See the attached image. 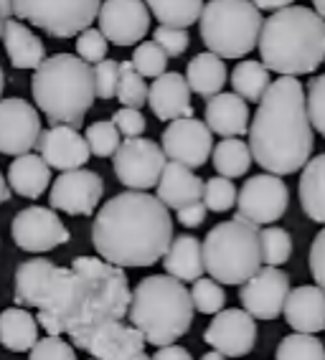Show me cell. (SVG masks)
<instances>
[{"mask_svg": "<svg viewBox=\"0 0 325 360\" xmlns=\"http://www.w3.org/2000/svg\"><path fill=\"white\" fill-rule=\"evenodd\" d=\"M104 195V180L94 170H64L51 186V208L69 216H91Z\"/></svg>", "mask_w": 325, "mask_h": 360, "instance_id": "cell-16", "label": "cell"}, {"mask_svg": "<svg viewBox=\"0 0 325 360\" xmlns=\"http://www.w3.org/2000/svg\"><path fill=\"white\" fill-rule=\"evenodd\" d=\"M28 360H77L72 342H66L61 335H49L44 340H36L28 350Z\"/></svg>", "mask_w": 325, "mask_h": 360, "instance_id": "cell-42", "label": "cell"}, {"mask_svg": "<svg viewBox=\"0 0 325 360\" xmlns=\"http://www.w3.org/2000/svg\"><path fill=\"white\" fill-rule=\"evenodd\" d=\"M236 216L254 226L274 224L285 216L290 206V191L280 175L260 173L244 180L241 191H236Z\"/></svg>", "mask_w": 325, "mask_h": 360, "instance_id": "cell-10", "label": "cell"}, {"mask_svg": "<svg viewBox=\"0 0 325 360\" xmlns=\"http://www.w3.org/2000/svg\"><path fill=\"white\" fill-rule=\"evenodd\" d=\"M214 167L222 178H244L252 167V153L249 145L239 137H224L214 150Z\"/></svg>", "mask_w": 325, "mask_h": 360, "instance_id": "cell-31", "label": "cell"}, {"mask_svg": "<svg viewBox=\"0 0 325 360\" xmlns=\"http://www.w3.org/2000/svg\"><path fill=\"white\" fill-rule=\"evenodd\" d=\"M41 117L31 102L20 97L0 99V153L26 155L39 142Z\"/></svg>", "mask_w": 325, "mask_h": 360, "instance_id": "cell-18", "label": "cell"}, {"mask_svg": "<svg viewBox=\"0 0 325 360\" xmlns=\"http://www.w3.org/2000/svg\"><path fill=\"white\" fill-rule=\"evenodd\" d=\"M310 274L315 279V287L325 292V226L315 233L310 244Z\"/></svg>", "mask_w": 325, "mask_h": 360, "instance_id": "cell-47", "label": "cell"}, {"mask_svg": "<svg viewBox=\"0 0 325 360\" xmlns=\"http://www.w3.org/2000/svg\"><path fill=\"white\" fill-rule=\"evenodd\" d=\"M112 122H115L120 135H125V137H143L145 127H148L143 112L132 110V107H122V110L115 112V115H112Z\"/></svg>", "mask_w": 325, "mask_h": 360, "instance_id": "cell-46", "label": "cell"}, {"mask_svg": "<svg viewBox=\"0 0 325 360\" xmlns=\"http://www.w3.org/2000/svg\"><path fill=\"white\" fill-rule=\"evenodd\" d=\"M260 246L262 262H267V266H280L293 257V236L280 226H267L265 231H260Z\"/></svg>", "mask_w": 325, "mask_h": 360, "instance_id": "cell-36", "label": "cell"}, {"mask_svg": "<svg viewBox=\"0 0 325 360\" xmlns=\"http://www.w3.org/2000/svg\"><path fill=\"white\" fill-rule=\"evenodd\" d=\"M198 20L203 44L219 58H241L257 49L262 13L252 0H208Z\"/></svg>", "mask_w": 325, "mask_h": 360, "instance_id": "cell-8", "label": "cell"}, {"mask_svg": "<svg viewBox=\"0 0 325 360\" xmlns=\"http://www.w3.org/2000/svg\"><path fill=\"white\" fill-rule=\"evenodd\" d=\"M249 122L252 162L272 175H293L305 167L315 148V132L305 110V86L295 77H280L267 86Z\"/></svg>", "mask_w": 325, "mask_h": 360, "instance_id": "cell-3", "label": "cell"}, {"mask_svg": "<svg viewBox=\"0 0 325 360\" xmlns=\"http://www.w3.org/2000/svg\"><path fill=\"white\" fill-rule=\"evenodd\" d=\"M130 64L135 66V71L143 79H158L160 74H165L168 53L162 51L155 41H140V44L135 46V53H132Z\"/></svg>", "mask_w": 325, "mask_h": 360, "instance_id": "cell-37", "label": "cell"}, {"mask_svg": "<svg viewBox=\"0 0 325 360\" xmlns=\"http://www.w3.org/2000/svg\"><path fill=\"white\" fill-rule=\"evenodd\" d=\"M173 241V219L155 195L125 191L99 208L91 244L99 259L115 266H153Z\"/></svg>", "mask_w": 325, "mask_h": 360, "instance_id": "cell-2", "label": "cell"}, {"mask_svg": "<svg viewBox=\"0 0 325 360\" xmlns=\"http://www.w3.org/2000/svg\"><path fill=\"white\" fill-rule=\"evenodd\" d=\"M305 110H307V120H310L312 132H320V135L325 137V74L312 77L310 82H307Z\"/></svg>", "mask_w": 325, "mask_h": 360, "instance_id": "cell-41", "label": "cell"}, {"mask_svg": "<svg viewBox=\"0 0 325 360\" xmlns=\"http://www.w3.org/2000/svg\"><path fill=\"white\" fill-rule=\"evenodd\" d=\"M0 15L6 20L13 15V3H11V0H0Z\"/></svg>", "mask_w": 325, "mask_h": 360, "instance_id": "cell-52", "label": "cell"}, {"mask_svg": "<svg viewBox=\"0 0 325 360\" xmlns=\"http://www.w3.org/2000/svg\"><path fill=\"white\" fill-rule=\"evenodd\" d=\"M262 64L280 77L312 74L325 61V20L302 6H287L262 23Z\"/></svg>", "mask_w": 325, "mask_h": 360, "instance_id": "cell-4", "label": "cell"}, {"mask_svg": "<svg viewBox=\"0 0 325 360\" xmlns=\"http://www.w3.org/2000/svg\"><path fill=\"white\" fill-rule=\"evenodd\" d=\"M3 23H6V18H3V15H0V36H3Z\"/></svg>", "mask_w": 325, "mask_h": 360, "instance_id": "cell-56", "label": "cell"}, {"mask_svg": "<svg viewBox=\"0 0 325 360\" xmlns=\"http://www.w3.org/2000/svg\"><path fill=\"white\" fill-rule=\"evenodd\" d=\"M153 18H158L160 26L186 28L193 26L201 18L203 0H145Z\"/></svg>", "mask_w": 325, "mask_h": 360, "instance_id": "cell-32", "label": "cell"}, {"mask_svg": "<svg viewBox=\"0 0 325 360\" xmlns=\"http://www.w3.org/2000/svg\"><path fill=\"white\" fill-rule=\"evenodd\" d=\"M153 41H155L168 56H181L191 44L189 33L183 31V28H170V26H158L155 33H153Z\"/></svg>", "mask_w": 325, "mask_h": 360, "instance_id": "cell-45", "label": "cell"}, {"mask_svg": "<svg viewBox=\"0 0 325 360\" xmlns=\"http://www.w3.org/2000/svg\"><path fill=\"white\" fill-rule=\"evenodd\" d=\"M36 145H39L41 160L49 167L61 170V173L84 167L91 155L89 145L79 135V129L69 127V124H51L49 129H41Z\"/></svg>", "mask_w": 325, "mask_h": 360, "instance_id": "cell-20", "label": "cell"}, {"mask_svg": "<svg viewBox=\"0 0 325 360\" xmlns=\"http://www.w3.org/2000/svg\"><path fill=\"white\" fill-rule=\"evenodd\" d=\"M162 155L173 162H181L186 167H201L211 158L214 150V132L196 117H178L170 120L168 127L162 129Z\"/></svg>", "mask_w": 325, "mask_h": 360, "instance_id": "cell-13", "label": "cell"}, {"mask_svg": "<svg viewBox=\"0 0 325 360\" xmlns=\"http://www.w3.org/2000/svg\"><path fill=\"white\" fill-rule=\"evenodd\" d=\"M203 342L211 345L224 358H241L254 350L257 322L244 309H222L203 333Z\"/></svg>", "mask_w": 325, "mask_h": 360, "instance_id": "cell-19", "label": "cell"}, {"mask_svg": "<svg viewBox=\"0 0 325 360\" xmlns=\"http://www.w3.org/2000/svg\"><path fill=\"white\" fill-rule=\"evenodd\" d=\"M107 46H110V41L104 39L102 31L89 26L79 33L77 56L82 58V61H87V64H99L102 58H107Z\"/></svg>", "mask_w": 325, "mask_h": 360, "instance_id": "cell-43", "label": "cell"}, {"mask_svg": "<svg viewBox=\"0 0 325 360\" xmlns=\"http://www.w3.org/2000/svg\"><path fill=\"white\" fill-rule=\"evenodd\" d=\"M39 340V322L26 307H8L0 312V345L11 353H26Z\"/></svg>", "mask_w": 325, "mask_h": 360, "instance_id": "cell-30", "label": "cell"}, {"mask_svg": "<svg viewBox=\"0 0 325 360\" xmlns=\"http://www.w3.org/2000/svg\"><path fill=\"white\" fill-rule=\"evenodd\" d=\"M193 302L186 284L170 274L145 277L130 295L127 317L150 345H173L191 330Z\"/></svg>", "mask_w": 325, "mask_h": 360, "instance_id": "cell-6", "label": "cell"}, {"mask_svg": "<svg viewBox=\"0 0 325 360\" xmlns=\"http://www.w3.org/2000/svg\"><path fill=\"white\" fill-rule=\"evenodd\" d=\"M130 295L122 266L99 257H77L69 269L49 259H28L13 277V302L39 309L41 328L49 335H69V340L102 322L125 320Z\"/></svg>", "mask_w": 325, "mask_h": 360, "instance_id": "cell-1", "label": "cell"}, {"mask_svg": "<svg viewBox=\"0 0 325 360\" xmlns=\"http://www.w3.org/2000/svg\"><path fill=\"white\" fill-rule=\"evenodd\" d=\"M84 140H87V145H89V153L97 155V158H112L115 150L120 148V142H122L112 120L91 122L89 127H87Z\"/></svg>", "mask_w": 325, "mask_h": 360, "instance_id": "cell-38", "label": "cell"}, {"mask_svg": "<svg viewBox=\"0 0 325 360\" xmlns=\"http://www.w3.org/2000/svg\"><path fill=\"white\" fill-rule=\"evenodd\" d=\"M89 360H94V358H89Z\"/></svg>", "mask_w": 325, "mask_h": 360, "instance_id": "cell-57", "label": "cell"}, {"mask_svg": "<svg viewBox=\"0 0 325 360\" xmlns=\"http://www.w3.org/2000/svg\"><path fill=\"white\" fill-rule=\"evenodd\" d=\"M91 77H94V94H97L99 99H115L117 79H120V64L117 61H112V58H102L99 64H94Z\"/></svg>", "mask_w": 325, "mask_h": 360, "instance_id": "cell-44", "label": "cell"}, {"mask_svg": "<svg viewBox=\"0 0 325 360\" xmlns=\"http://www.w3.org/2000/svg\"><path fill=\"white\" fill-rule=\"evenodd\" d=\"M229 82V71L224 58H219L216 53L203 51L196 53L189 61V69H186V84L189 89L196 91L198 97H214L224 89V84Z\"/></svg>", "mask_w": 325, "mask_h": 360, "instance_id": "cell-28", "label": "cell"}, {"mask_svg": "<svg viewBox=\"0 0 325 360\" xmlns=\"http://www.w3.org/2000/svg\"><path fill=\"white\" fill-rule=\"evenodd\" d=\"M191 302H193V309H198L203 315H216V312H222L224 304H227V295H224V287L219 282L201 277L193 282Z\"/></svg>", "mask_w": 325, "mask_h": 360, "instance_id": "cell-40", "label": "cell"}, {"mask_svg": "<svg viewBox=\"0 0 325 360\" xmlns=\"http://www.w3.org/2000/svg\"><path fill=\"white\" fill-rule=\"evenodd\" d=\"M165 162H168V158L162 155L160 145L145 140V137H127L120 142V148L112 155L115 175L130 191L155 188Z\"/></svg>", "mask_w": 325, "mask_h": 360, "instance_id": "cell-11", "label": "cell"}, {"mask_svg": "<svg viewBox=\"0 0 325 360\" xmlns=\"http://www.w3.org/2000/svg\"><path fill=\"white\" fill-rule=\"evenodd\" d=\"M206 127L222 137H241L249 129V104L234 91H219L208 97Z\"/></svg>", "mask_w": 325, "mask_h": 360, "instance_id": "cell-24", "label": "cell"}, {"mask_svg": "<svg viewBox=\"0 0 325 360\" xmlns=\"http://www.w3.org/2000/svg\"><path fill=\"white\" fill-rule=\"evenodd\" d=\"M201 360H227L222 353H216V350H211V353H206V355H201Z\"/></svg>", "mask_w": 325, "mask_h": 360, "instance_id": "cell-54", "label": "cell"}, {"mask_svg": "<svg viewBox=\"0 0 325 360\" xmlns=\"http://www.w3.org/2000/svg\"><path fill=\"white\" fill-rule=\"evenodd\" d=\"M285 320L295 333L315 335L325 330V292L315 284H302L290 290L285 300Z\"/></svg>", "mask_w": 325, "mask_h": 360, "instance_id": "cell-22", "label": "cell"}, {"mask_svg": "<svg viewBox=\"0 0 325 360\" xmlns=\"http://www.w3.org/2000/svg\"><path fill=\"white\" fill-rule=\"evenodd\" d=\"M115 97H117V102L122 107H132V110H140L143 104H148V84L137 74L130 61L120 64V79H117Z\"/></svg>", "mask_w": 325, "mask_h": 360, "instance_id": "cell-35", "label": "cell"}, {"mask_svg": "<svg viewBox=\"0 0 325 360\" xmlns=\"http://www.w3.org/2000/svg\"><path fill=\"white\" fill-rule=\"evenodd\" d=\"M203 269L219 284H241L262 266L260 226L234 216L206 233L201 244Z\"/></svg>", "mask_w": 325, "mask_h": 360, "instance_id": "cell-7", "label": "cell"}, {"mask_svg": "<svg viewBox=\"0 0 325 360\" xmlns=\"http://www.w3.org/2000/svg\"><path fill=\"white\" fill-rule=\"evenodd\" d=\"M11 233H13L15 246L23 251H31V254L51 251L72 238L64 221L51 208L44 206H28L20 213H15L13 224H11Z\"/></svg>", "mask_w": 325, "mask_h": 360, "instance_id": "cell-15", "label": "cell"}, {"mask_svg": "<svg viewBox=\"0 0 325 360\" xmlns=\"http://www.w3.org/2000/svg\"><path fill=\"white\" fill-rule=\"evenodd\" d=\"M165 274L176 277L178 282H196L203 277V251L201 241L191 233H181L170 241L168 251L162 254Z\"/></svg>", "mask_w": 325, "mask_h": 360, "instance_id": "cell-26", "label": "cell"}, {"mask_svg": "<svg viewBox=\"0 0 325 360\" xmlns=\"http://www.w3.org/2000/svg\"><path fill=\"white\" fill-rule=\"evenodd\" d=\"M312 6H315V13L325 20V0H312Z\"/></svg>", "mask_w": 325, "mask_h": 360, "instance_id": "cell-53", "label": "cell"}, {"mask_svg": "<svg viewBox=\"0 0 325 360\" xmlns=\"http://www.w3.org/2000/svg\"><path fill=\"white\" fill-rule=\"evenodd\" d=\"M51 183V167L41 160V155H18L8 167V188L23 198H41Z\"/></svg>", "mask_w": 325, "mask_h": 360, "instance_id": "cell-27", "label": "cell"}, {"mask_svg": "<svg viewBox=\"0 0 325 360\" xmlns=\"http://www.w3.org/2000/svg\"><path fill=\"white\" fill-rule=\"evenodd\" d=\"M231 86H234V94H239L244 102H260L265 97L267 86L272 84L269 79V71L265 69L262 61H239L231 71Z\"/></svg>", "mask_w": 325, "mask_h": 360, "instance_id": "cell-33", "label": "cell"}, {"mask_svg": "<svg viewBox=\"0 0 325 360\" xmlns=\"http://www.w3.org/2000/svg\"><path fill=\"white\" fill-rule=\"evenodd\" d=\"M97 18L102 36L115 46H137L150 31L145 0H104Z\"/></svg>", "mask_w": 325, "mask_h": 360, "instance_id": "cell-17", "label": "cell"}, {"mask_svg": "<svg viewBox=\"0 0 325 360\" xmlns=\"http://www.w3.org/2000/svg\"><path fill=\"white\" fill-rule=\"evenodd\" d=\"M13 18L28 20L53 39H72L97 18L102 0H11Z\"/></svg>", "mask_w": 325, "mask_h": 360, "instance_id": "cell-9", "label": "cell"}, {"mask_svg": "<svg viewBox=\"0 0 325 360\" xmlns=\"http://www.w3.org/2000/svg\"><path fill=\"white\" fill-rule=\"evenodd\" d=\"M11 64L15 69H36L46 58L44 41L36 36L28 26H23L18 18H8L3 23V36H0Z\"/></svg>", "mask_w": 325, "mask_h": 360, "instance_id": "cell-25", "label": "cell"}, {"mask_svg": "<svg viewBox=\"0 0 325 360\" xmlns=\"http://www.w3.org/2000/svg\"><path fill=\"white\" fill-rule=\"evenodd\" d=\"M290 295V277L280 266H260L247 282H241L239 300L244 312L254 320H277Z\"/></svg>", "mask_w": 325, "mask_h": 360, "instance_id": "cell-14", "label": "cell"}, {"mask_svg": "<svg viewBox=\"0 0 325 360\" xmlns=\"http://www.w3.org/2000/svg\"><path fill=\"white\" fill-rule=\"evenodd\" d=\"M260 11H280V8L293 6V0H252Z\"/></svg>", "mask_w": 325, "mask_h": 360, "instance_id": "cell-50", "label": "cell"}, {"mask_svg": "<svg viewBox=\"0 0 325 360\" xmlns=\"http://www.w3.org/2000/svg\"><path fill=\"white\" fill-rule=\"evenodd\" d=\"M148 104L160 122H170L178 117H193L191 89L186 77L178 71H165L153 82V86L148 89Z\"/></svg>", "mask_w": 325, "mask_h": 360, "instance_id": "cell-21", "label": "cell"}, {"mask_svg": "<svg viewBox=\"0 0 325 360\" xmlns=\"http://www.w3.org/2000/svg\"><path fill=\"white\" fill-rule=\"evenodd\" d=\"M158 195L165 208H183L189 203L201 200L203 195V180L191 170V167L181 165V162L168 160L162 167L160 178H158Z\"/></svg>", "mask_w": 325, "mask_h": 360, "instance_id": "cell-23", "label": "cell"}, {"mask_svg": "<svg viewBox=\"0 0 325 360\" xmlns=\"http://www.w3.org/2000/svg\"><path fill=\"white\" fill-rule=\"evenodd\" d=\"M298 193L307 219L325 226V153L305 162Z\"/></svg>", "mask_w": 325, "mask_h": 360, "instance_id": "cell-29", "label": "cell"}, {"mask_svg": "<svg viewBox=\"0 0 325 360\" xmlns=\"http://www.w3.org/2000/svg\"><path fill=\"white\" fill-rule=\"evenodd\" d=\"M31 94L51 124L82 127L97 99L91 66L74 53L46 56L33 74Z\"/></svg>", "mask_w": 325, "mask_h": 360, "instance_id": "cell-5", "label": "cell"}, {"mask_svg": "<svg viewBox=\"0 0 325 360\" xmlns=\"http://www.w3.org/2000/svg\"><path fill=\"white\" fill-rule=\"evenodd\" d=\"M79 350H87L94 360H150L145 355V338L125 320L102 322L72 338Z\"/></svg>", "mask_w": 325, "mask_h": 360, "instance_id": "cell-12", "label": "cell"}, {"mask_svg": "<svg viewBox=\"0 0 325 360\" xmlns=\"http://www.w3.org/2000/svg\"><path fill=\"white\" fill-rule=\"evenodd\" d=\"M150 360H193L191 358V353L186 350V347H181V345H162V347H158V353L153 355Z\"/></svg>", "mask_w": 325, "mask_h": 360, "instance_id": "cell-49", "label": "cell"}, {"mask_svg": "<svg viewBox=\"0 0 325 360\" xmlns=\"http://www.w3.org/2000/svg\"><path fill=\"white\" fill-rule=\"evenodd\" d=\"M274 360H325V342L305 333L285 335L277 345Z\"/></svg>", "mask_w": 325, "mask_h": 360, "instance_id": "cell-34", "label": "cell"}, {"mask_svg": "<svg viewBox=\"0 0 325 360\" xmlns=\"http://www.w3.org/2000/svg\"><path fill=\"white\" fill-rule=\"evenodd\" d=\"M206 206H203L201 200H196V203L178 208V224H183L186 229H196V226H201L206 221Z\"/></svg>", "mask_w": 325, "mask_h": 360, "instance_id": "cell-48", "label": "cell"}, {"mask_svg": "<svg viewBox=\"0 0 325 360\" xmlns=\"http://www.w3.org/2000/svg\"><path fill=\"white\" fill-rule=\"evenodd\" d=\"M6 200H11V188H8V180L3 178V173H0V206H3Z\"/></svg>", "mask_w": 325, "mask_h": 360, "instance_id": "cell-51", "label": "cell"}, {"mask_svg": "<svg viewBox=\"0 0 325 360\" xmlns=\"http://www.w3.org/2000/svg\"><path fill=\"white\" fill-rule=\"evenodd\" d=\"M3 89H6V74H3V66H0V97H3Z\"/></svg>", "mask_w": 325, "mask_h": 360, "instance_id": "cell-55", "label": "cell"}, {"mask_svg": "<svg viewBox=\"0 0 325 360\" xmlns=\"http://www.w3.org/2000/svg\"><path fill=\"white\" fill-rule=\"evenodd\" d=\"M203 206L206 211H214V213H224L229 208H234L236 203V186L231 183L229 178H222V175H216V178H208L203 183Z\"/></svg>", "mask_w": 325, "mask_h": 360, "instance_id": "cell-39", "label": "cell"}]
</instances>
